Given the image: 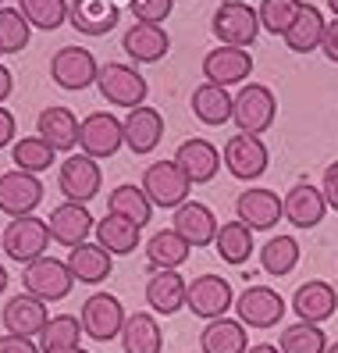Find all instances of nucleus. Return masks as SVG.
Segmentation results:
<instances>
[{
  "label": "nucleus",
  "instance_id": "1",
  "mask_svg": "<svg viewBox=\"0 0 338 353\" xmlns=\"http://www.w3.org/2000/svg\"><path fill=\"white\" fill-rule=\"evenodd\" d=\"M210 29L221 39V47L249 50L257 43V32H260V14L246 0H224V4H218L214 18H210Z\"/></svg>",
  "mask_w": 338,
  "mask_h": 353
},
{
  "label": "nucleus",
  "instance_id": "2",
  "mask_svg": "<svg viewBox=\"0 0 338 353\" xmlns=\"http://www.w3.org/2000/svg\"><path fill=\"white\" fill-rule=\"evenodd\" d=\"M96 86H100V97L114 103V108H142L146 103V79L136 65H121V61H107V65H100V75H96Z\"/></svg>",
  "mask_w": 338,
  "mask_h": 353
},
{
  "label": "nucleus",
  "instance_id": "3",
  "mask_svg": "<svg viewBox=\"0 0 338 353\" xmlns=\"http://www.w3.org/2000/svg\"><path fill=\"white\" fill-rule=\"evenodd\" d=\"M274 118H278V100H274L271 86H264V82H246V86L235 93L231 121H235L239 132L260 136L274 125Z\"/></svg>",
  "mask_w": 338,
  "mask_h": 353
},
{
  "label": "nucleus",
  "instance_id": "4",
  "mask_svg": "<svg viewBox=\"0 0 338 353\" xmlns=\"http://www.w3.org/2000/svg\"><path fill=\"white\" fill-rule=\"evenodd\" d=\"M75 275L68 261H57V257H39L32 264H25V275H22V289L29 296L43 300V303H57L72 293Z\"/></svg>",
  "mask_w": 338,
  "mask_h": 353
},
{
  "label": "nucleus",
  "instance_id": "5",
  "mask_svg": "<svg viewBox=\"0 0 338 353\" xmlns=\"http://www.w3.org/2000/svg\"><path fill=\"white\" fill-rule=\"evenodd\" d=\"M0 246H4V254L18 264H32L39 257H47V246H50V228L43 218H11V225L0 232Z\"/></svg>",
  "mask_w": 338,
  "mask_h": 353
},
{
  "label": "nucleus",
  "instance_id": "6",
  "mask_svg": "<svg viewBox=\"0 0 338 353\" xmlns=\"http://www.w3.org/2000/svg\"><path fill=\"white\" fill-rule=\"evenodd\" d=\"M142 193L150 196L154 207H167V211H178V207L189 200V190H193V182L182 175V168L175 161H154L146 164L142 172Z\"/></svg>",
  "mask_w": 338,
  "mask_h": 353
},
{
  "label": "nucleus",
  "instance_id": "7",
  "mask_svg": "<svg viewBox=\"0 0 338 353\" xmlns=\"http://www.w3.org/2000/svg\"><path fill=\"white\" fill-rule=\"evenodd\" d=\"M185 307L193 310L203 321H218L224 318L231 307H235V293H231V282L221 275H196L185 289Z\"/></svg>",
  "mask_w": 338,
  "mask_h": 353
},
{
  "label": "nucleus",
  "instance_id": "8",
  "mask_svg": "<svg viewBox=\"0 0 338 353\" xmlns=\"http://www.w3.org/2000/svg\"><path fill=\"white\" fill-rule=\"evenodd\" d=\"M285 300L271 285H246L235 296V314L246 328H274L285 318Z\"/></svg>",
  "mask_w": 338,
  "mask_h": 353
},
{
  "label": "nucleus",
  "instance_id": "9",
  "mask_svg": "<svg viewBox=\"0 0 338 353\" xmlns=\"http://www.w3.org/2000/svg\"><path fill=\"white\" fill-rule=\"evenodd\" d=\"M57 185H61V193H65V200L89 203L100 193V185H103V172H100V164L89 154H68L65 161H61Z\"/></svg>",
  "mask_w": 338,
  "mask_h": 353
},
{
  "label": "nucleus",
  "instance_id": "10",
  "mask_svg": "<svg viewBox=\"0 0 338 353\" xmlns=\"http://www.w3.org/2000/svg\"><path fill=\"white\" fill-rule=\"evenodd\" d=\"M224 168L235 175L239 182H253V179H260L267 172V147H264V139L260 136H249V132H235V136H228L224 143Z\"/></svg>",
  "mask_w": 338,
  "mask_h": 353
},
{
  "label": "nucleus",
  "instance_id": "11",
  "mask_svg": "<svg viewBox=\"0 0 338 353\" xmlns=\"http://www.w3.org/2000/svg\"><path fill=\"white\" fill-rule=\"evenodd\" d=\"M82 328H86V336L96 339V343H111L121 336V328H125V307L118 296L111 293H93L86 303H82Z\"/></svg>",
  "mask_w": 338,
  "mask_h": 353
},
{
  "label": "nucleus",
  "instance_id": "12",
  "mask_svg": "<svg viewBox=\"0 0 338 353\" xmlns=\"http://www.w3.org/2000/svg\"><path fill=\"white\" fill-rule=\"evenodd\" d=\"M78 147H82V154H89L93 161L114 157L125 147V125H121V118H114L107 111H96L89 118H82Z\"/></svg>",
  "mask_w": 338,
  "mask_h": 353
},
{
  "label": "nucleus",
  "instance_id": "13",
  "mask_svg": "<svg viewBox=\"0 0 338 353\" xmlns=\"http://www.w3.org/2000/svg\"><path fill=\"white\" fill-rule=\"evenodd\" d=\"M96 75H100V65L86 47H61L50 57V79L61 90H86L96 82Z\"/></svg>",
  "mask_w": 338,
  "mask_h": 353
},
{
  "label": "nucleus",
  "instance_id": "14",
  "mask_svg": "<svg viewBox=\"0 0 338 353\" xmlns=\"http://www.w3.org/2000/svg\"><path fill=\"white\" fill-rule=\"evenodd\" d=\"M39 200H43V182H39L36 175L29 172H4L0 175V211H4L8 218H25L32 214Z\"/></svg>",
  "mask_w": 338,
  "mask_h": 353
},
{
  "label": "nucleus",
  "instance_id": "15",
  "mask_svg": "<svg viewBox=\"0 0 338 353\" xmlns=\"http://www.w3.org/2000/svg\"><path fill=\"white\" fill-rule=\"evenodd\" d=\"M235 218L253 232H267L285 218V200L274 190H242L235 200Z\"/></svg>",
  "mask_w": 338,
  "mask_h": 353
},
{
  "label": "nucleus",
  "instance_id": "16",
  "mask_svg": "<svg viewBox=\"0 0 338 353\" xmlns=\"http://www.w3.org/2000/svg\"><path fill=\"white\" fill-rule=\"evenodd\" d=\"M178 168H182V175L193 182V185H203V182H210L218 175V168H221V150L214 147L210 139H203V136H193V139H185L182 147L175 150V157H171Z\"/></svg>",
  "mask_w": 338,
  "mask_h": 353
},
{
  "label": "nucleus",
  "instance_id": "17",
  "mask_svg": "<svg viewBox=\"0 0 338 353\" xmlns=\"http://www.w3.org/2000/svg\"><path fill=\"white\" fill-rule=\"evenodd\" d=\"M47 228H50V239L68 246V250H75V246L86 243V236L93 232V214L86 211V203H72L65 200L61 207H54L50 218H47Z\"/></svg>",
  "mask_w": 338,
  "mask_h": 353
},
{
  "label": "nucleus",
  "instance_id": "18",
  "mask_svg": "<svg viewBox=\"0 0 338 353\" xmlns=\"http://www.w3.org/2000/svg\"><path fill=\"white\" fill-rule=\"evenodd\" d=\"M203 75L214 86H239L253 75V54L239 50V47H214L203 57Z\"/></svg>",
  "mask_w": 338,
  "mask_h": 353
},
{
  "label": "nucleus",
  "instance_id": "19",
  "mask_svg": "<svg viewBox=\"0 0 338 353\" xmlns=\"http://www.w3.org/2000/svg\"><path fill=\"white\" fill-rule=\"evenodd\" d=\"M292 310L299 314V321H310V325H324L328 318H335L338 310V293L335 285L324 282V279H310L295 289L292 296Z\"/></svg>",
  "mask_w": 338,
  "mask_h": 353
},
{
  "label": "nucleus",
  "instance_id": "20",
  "mask_svg": "<svg viewBox=\"0 0 338 353\" xmlns=\"http://www.w3.org/2000/svg\"><path fill=\"white\" fill-rule=\"evenodd\" d=\"M121 125H125V147H129L132 154H154L157 150V143L164 139V118L157 108H132L129 114L121 118Z\"/></svg>",
  "mask_w": 338,
  "mask_h": 353
},
{
  "label": "nucleus",
  "instance_id": "21",
  "mask_svg": "<svg viewBox=\"0 0 338 353\" xmlns=\"http://www.w3.org/2000/svg\"><path fill=\"white\" fill-rule=\"evenodd\" d=\"M78 129H82V121L68 111V108H61V103H50V108L39 111L36 118V136L50 143V147L61 154V150H75L78 147Z\"/></svg>",
  "mask_w": 338,
  "mask_h": 353
},
{
  "label": "nucleus",
  "instance_id": "22",
  "mask_svg": "<svg viewBox=\"0 0 338 353\" xmlns=\"http://www.w3.org/2000/svg\"><path fill=\"white\" fill-rule=\"evenodd\" d=\"M175 232L189 243V246H214V239H218V218H214V211H210L207 203H200V200H185L178 211H175Z\"/></svg>",
  "mask_w": 338,
  "mask_h": 353
},
{
  "label": "nucleus",
  "instance_id": "23",
  "mask_svg": "<svg viewBox=\"0 0 338 353\" xmlns=\"http://www.w3.org/2000/svg\"><path fill=\"white\" fill-rule=\"evenodd\" d=\"M50 314H47V303L43 300H36L29 293H18L4 303V328L11 332V336H43V328H47Z\"/></svg>",
  "mask_w": 338,
  "mask_h": 353
},
{
  "label": "nucleus",
  "instance_id": "24",
  "mask_svg": "<svg viewBox=\"0 0 338 353\" xmlns=\"http://www.w3.org/2000/svg\"><path fill=\"white\" fill-rule=\"evenodd\" d=\"M328 214V200L324 190H317L310 182H295L285 193V221H292L295 228H317Z\"/></svg>",
  "mask_w": 338,
  "mask_h": 353
},
{
  "label": "nucleus",
  "instance_id": "25",
  "mask_svg": "<svg viewBox=\"0 0 338 353\" xmlns=\"http://www.w3.org/2000/svg\"><path fill=\"white\" fill-rule=\"evenodd\" d=\"M118 18H121V8L114 0H72V8H68V22L82 36L111 32L118 26Z\"/></svg>",
  "mask_w": 338,
  "mask_h": 353
},
{
  "label": "nucleus",
  "instance_id": "26",
  "mask_svg": "<svg viewBox=\"0 0 338 353\" xmlns=\"http://www.w3.org/2000/svg\"><path fill=\"white\" fill-rule=\"evenodd\" d=\"M121 47L129 54L136 65H154V61H164L167 50H171V39H167L164 26H146V22H136L129 32L121 36Z\"/></svg>",
  "mask_w": 338,
  "mask_h": 353
},
{
  "label": "nucleus",
  "instance_id": "27",
  "mask_svg": "<svg viewBox=\"0 0 338 353\" xmlns=\"http://www.w3.org/2000/svg\"><path fill=\"white\" fill-rule=\"evenodd\" d=\"M193 246H189L175 228H160V232L150 236L146 243V261H150L154 272H178V268L189 261Z\"/></svg>",
  "mask_w": 338,
  "mask_h": 353
},
{
  "label": "nucleus",
  "instance_id": "28",
  "mask_svg": "<svg viewBox=\"0 0 338 353\" xmlns=\"http://www.w3.org/2000/svg\"><path fill=\"white\" fill-rule=\"evenodd\" d=\"M200 350H203V353H246V350H249L246 325H242L239 318L207 321V328L200 332Z\"/></svg>",
  "mask_w": 338,
  "mask_h": 353
},
{
  "label": "nucleus",
  "instance_id": "29",
  "mask_svg": "<svg viewBox=\"0 0 338 353\" xmlns=\"http://www.w3.org/2000/svg\"><path fill=\"white\" fill-rule=\"evenodd\" d=\"M189 108H193V114L203 121V125H224V121H231V111H235V97H231L224 86L203 82V86L193 90Z\"/></svg>",
  "mask_w": 338,
  "mask_h": 353
},
{
  "label": "nucleus",
  "instance_id": "30",
  "mask_svg": "<svg viewBox=\"0 0 338 353\" xmlns=\"http://www.w3.org/2000/svg\"><path fill=\"white\" fill-rule=\"evenodd\" d=\"M185 289L189 282L178 272H157L146 282V303H150L154 314H175V310L185 307Z\"/></svg>",
  "mask_w": 338,
  "mask_h": 353
},
{
  "label": "nucleus",
  "instance_id": "31",
  "mask_svg": "<svg viewBox=\"0 0 338 353\" xmlns=\"http://www.w3.org/2000/svg\"><path fill=\"white\" fill-rule=\"evenodd\" d=\"M68 268H72L75 282L96 285L114 272V257L103 250L100 243H82V246H75V250H68Z\"/></svg>",
  "mask_w": 338,
  "mask_h": 353
},
{
  "label": "nucleus",
  "instance_id": "32",
  "mask_svg": "<svg viewBox=\"0 0 338 353\" xmlns=\"http://www.w3.org/2000/svg\"><path fill=\"white\" fill-rule=\"evenodd\" d=\"M121 346H125V353H160L164 332H160L157 318L146 314V310L129 314L125 318V328H121Z\"/></svg>",
  "mask_w": 338,
  "mask_h": 353
},
{
  "label": "nucleus",
  "instance_id": "33",
  "mask_svg": "<svg viewBox=\"0 0 338 353\" xmlns=\"http://www.w3.org/2000/svg\"><path fill=\"white\" fill-rule=\"evenodd\" d=\"M324 29H328V22H324L321 8L303 4L299 18H295V22L288 26V32H285L282 39H285V47H288L292 54H310V50H321Z\"/></svg>",
  "mask_w": 338,
  "mask_h": 353
},
{
  "label": "nucleus",
  "instance_id": "34",
  "mask_svg": "<svg viewBox=\"0 0 338 353\" xmlns=\"http://www.w3.org/2000/svg\"><path fill=\"white\" fill-rule=\"evenodd\" d=\"M107 214H118V218H125V221H132V225L142 228L146 221L154 218V203H150V196L142 193V185L125 182V185H118V190H111Z\"/></svg>",
  "mask_w": 338,
  "mask_h": 353
},
{
  "label": "nucleus",
  "instance_id": "35",
  "mask_svg": "<svg viewBox=\"0 0 338 353\" xmlns=\"http://www.w3.org/2000/svg\"><path fill=\"white\" fill-rule=\"evenodd\" d=\"M82 336H86V328H82V318L75 314H54L43 328V336H39V350L43 353H72V350H82Z\"/></svg>",
  "mask_w": 338,
  "mask_h": 353
},
{
  "label": "nucleus",
  "instance_id": "36",
  "mask_svg": "<svg viewBox=\"0 0 338 353\" xmlns=\"http://www.w3.org/2000/svg\"><path fill=\"white\" fill-rule=\"evenodd\" d=\"M93 232H96V243L114 257V254H132V250H136L142 228L132 225V221H125V218H118V214H107V218L96 221Z\"/></svg>",
  "mask_w": 338,
  "mask_h": 353
},
{
  "label": "nucleus",
  "instance_id": "37",
  "mask_svg": "<svg viewBox=\"0 0 338 353\" xmlns=\"http://www.w3.org/2000/svg\"><path fill=\"white\" fill-rule=\"evenodd\" d=\"M253 228H246L239 218L235 221H224L221 228H218V239H214V250H218V257L224 261V264H246L249 261V254H253Z\"/></svg>",
  "mask_w": 338,
  "mask_h": 353
},
{
  "label": "nucleus",
  "instance_id": "38",
  "mask_svg": "<svg viewBox=\"0 0 338 353\" xmlns=\"http://www.w3.org/2000/svg\"><path fill=\"white\" fill-rule=\"evenodd\" d=\"M260 264H264V272L274 275V279L288 275L292 268L299 264V243H295L292 236H271L260 246Z\"/></svg>",
  "mask_w": 338,
  "mask_h": 353
},
{
  "label": "nucleus",
  "instance_id": "39",
  "mask_svg": "<svg viewBox=\"0 0 338 353\" xmlns=\"http://www.w3.org/2000/svg\"><path fill=\"white\" fill-rule=\"evenodd\" d=\"M278 350L282 353H324L328 350V336H324L321 325L295 321L278 336Z\"/></svg>",
  "mask_w": 338,
  "mask_h": 353
},
{
  "label": "nucleus",
  "instance_id": "40",
  "mask_svg": "<svg viewBox=\"0 0 338 353\" xmlns=\"http://www.w3.org/2000/svg\"><path fill=\"white\" fill-rule=\"evenodd\" d=\"M54 147L50 143H43L39 136H25V139H18L14 147H11V161H14V168L18 172H29V175H39V172H47L50 164H54Z\"/></svg>",
  "mask_w": 338,
  "mask_h": 353
},
{
  "label": "nucleus",
  "instance_id": "41",
  "mask_svg": "<svg viewBox=\"0 0 338 353\" xmlns=\"http://www.w3.org/2000/svg\"><path fill=\"white\" fill-rule=\"evenodd\" d=\"M68 0H18V11L29 18V26L54 32L61 22H68Z\"/></svg>",
  "mask_w": 338,
  "mask_h": 353
},
{
  "label": "nucleus",
  "instance_id": "42",
  "mask_svg": "<svg viewBox=\"0 0 338 353\" xmlns=\"http://www.w3.org/2000/svg\"><path fill=\"white\" fill-rule=\"evenodd\" d=\"M29 18L18 8H0V50L4 54H22L29 47Z\"/></svg>",
  "mask_w": 338,
  "mask_h": 353
},
{
  "label": "nucleus",
  "instance_id": "43",
  "mask_svg": "<svg viewBox=\"0 0 338 353\" xmlns=\"http://www.w3.org/2000/svg\"><path fill=\"white\" fill-rule=\"evenodd\" d=\"M299 11H303V0H264V4L257 8L260 29H267L274 36H285L288 26L299 18Z\"/></svg>",
  "mask_w": 338,
  "mask_h": 353
},
{
  "label": "nucleus",
  "instance_id": "44",
  "mask_svg": "<svg viewBox=\"0 0 338 353\" xmlns=\"http://www.w3.org/2000/svg\"><path fill=\"white\" fill-rule=\"evenodd\" d=\"M175 0H132L129 11L136 22H146V26H164V18L171 14Z\"/></svg>",
  "mask_w": 338,
  "mask_h": 353
},
{
  "label": "nucleus",
  "instance_id": "45",
  "mask_svg": "<svg viewBox=\"0 0 338 353\" xmlns=\"http://www.w3.org/2000/svg\"><path fill=\"white\" fill-rule=\"evenodd\" d=\"M0 353H43L32 339H25V336H0Z\"/></svg>",
  "mask_w": 338,
  "mask_h": 353
},
{
  "label": "nucleus",
  "instance_id": "46",
  "mask_svg": "<svg viewBox=\"0 0 338 353\" xmlns=\"http://www.w3.org/2000/svg\"><path fill=\"white\" fill-rule=\"evenodd\" d=\"M321 190H324V200H328V207H331V211L338 214V161L324 168V185H321Z\"/></svg>",
  "mask_w": 338,
  "mask_h": 353
},
{
  "label": "nucleus",
  "instance_id": "47",
  "mask_svg": "<svg viewBox=\"0 0 338 353\" xmlns=\"http://www.w3.org/2000/svg\"><path fill=\"white\" fill-rule=\"evenodd\" d=\"M14 132H18V121H14V114L0 103V150L4 147H14Z\"/></svg>",
  "mask_w": 338,
  "mask_h": 353
},
{
  "label": "nucleus",
  "instance_id": "48",
  "mask_svg": "<svg viewBox=\"0 0 338 353\" xmlns=\"http://www.w3.org/2000/svg\"><path fill=\"white\" fill-rule=\"evenodd\" d=\"M321 50L331 65H338V18H331L328 29H324V39H321Z\"/></svg>",
  "mask_w": 338,
  "mask_h": 353
},
{
  "label": "nucleus",
  "instance_id": "49",
  "mask_svg": "<svg viewBox=\"0 0 338 353\" xmlns=\"http://www.w3.org/2000/svg\"><path fill=\"white\" fill-rule=\"evenodd\" d=\"M11 86H14V75H11V68L0 65V103H4V100L11 97Z\"/></svg>",
  "mask_w": 338,
  "mask_h": 353
},
{
  "label": "nucleus",
  "instance_id": "50",
  "mask_svg": "<svg viewBox=\"0 0 338 353\" xmlns=\"http://www.w3.org/2000/svg\"><path fill=\"white\" fill-rule=\"evenodd\" d=\"M246 353H282V350L274 346V343H257V346H249Z\"/></svg>",
  "mask_w": 338,
  "mask_h": 353
},
{
  "label": "nucleus",
  "instance_id": "51",
  "mask_svg": "<svg viewBox=\"0 0 338 353\" xmlns=\"http://www.w3.org/2000/svg\"><path fill=\"white\" fill-rule=\"evenodd\" d=\"M8 289V272H4V264H0V293Z\"/></svg>",
  "mask_w": 338,
  "mask_h": 353
},
{
  "label": "nucleus",
  "instance_id": "52",
  "mask_svg": "<svg viewBox=\"0 0 338 353\" xmlns=\"http://www.w3.org/2000/svg\"><path fill=\"white\" fill-rule=\"evenodd\" d=\"M328 8H331V14L338 18V0H328Z\"/></svg>",
  "mask_w": 338,
  "mask_h": 353
},
{
  "label": "nucleus",
  "instance_id": "53",
  "mask_svg": "<svg viewBox=\"0 0 338 353\" xmlns=\"http://www.w3.org/2000/svg\"><path fill=\"white\" fill-rule=\"evenodd\" d=\"M324 353H338V343H328V350Z\"/></svg>",
  "mask_w": 338,
  "mask_h": 353
},
{
  "label": "nucleus",
  "instance_id": "54",
  "mask_svg": "<svg viewBox=\"0 0 338 353\" xmlns=\"http://www.w3.org/2000/svg\"><path fill=\"white\" fill-rule=\"evenodd\" d=\"M72 353H86V350H72Z\"/></svg>",
  "mask_w": 338,
  "mask_h": 353
},
{
  "label": "nucleus",
  "instance_id": "55",
  "mask_svg": "<svg viewBox=\"0 0 338 353\" xmlns=\"http://www.w3.org/2000/svg\"><path fill=\"white\" fill-rule=\"evenodd\" d=\"M0 239H4V236H0Z\"/></svg>",
  "mask_w": 338,
  "mask_h": 353
},
{
  "label": "nucleus",
  "instance_id": "56",
  "mask_svg": "<svg viewBox=\"0 0 338 353\" xmlns=\"http://www.w3.org/2000/svg\"><path fill=\"white\" fill-rule=\"evenodd\" d=\"M0 54H4V50H0Z\"/></svg>",
  "mask_w": 338,
  "mask_h": 353
}]
</instances>
